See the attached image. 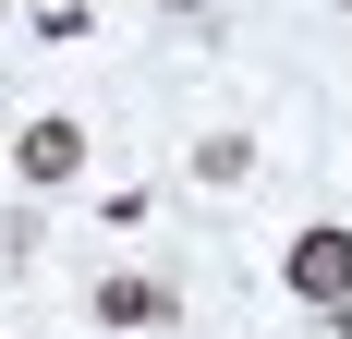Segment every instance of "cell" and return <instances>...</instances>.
<instances>
[{"label":"cell","instance_id":"1","mask_svg":"<svg viewBox=\"0 0 352 339\" xmlns=\"http://www.w3.org/2000/svg\"><path fill=\"white\" fill-rule=\"evenodd\" d=\"M280 279H292V303H340L352 291V231H304L280 255Z\"/></svg>","mask_w":352,"mask_h":339},{"label":"cell","instance_id":"2","mask_svg":"<svg viewBox=\"0 0 352 339\" xmlns=\"http://www.w3.org/2000/svg\"><path fill=\"white\" fill-rule=\"evenodd\" d=\"M12 158H25V182H73V170H85V121H61V109H49V121H25V145H12Z\"/></svg>","mask_w":352,"mask_h":339},{"label":"cell","instance_id":"3","mask_svg":"<svg viewBox=\"0 0 352 339\" xmlns=\"http://www.w3.org/2000/svg\"><path fill=\"white\" fill-rule=\"evenodd\" d=\"M158 315H170L158 279H98V327H158Z\"/></svg>","mask_w":352,"mask_h":339},{"label":"cell","instance_id":"4","mask_svg":"<svg viewBox=\"0 0 352 339\" xmlns=\"http://www.w3.org/2000/svg\"><path fill=\"white\" fill-rule=\"evenodd\" d=\"M195 170H207V182H243V170H255V145H243V134H219V145H195Z\"/></svg>","mask_w":352,"mask_h":339},{"label":"cell","instance_id":"5","mask_svg":"<svg viewBox=\"0 0 352 339\" xmlns=\"http://www.w3.org/2000/svg\"><path fill=\"white\" fill-rule=\"evenodd\" d=\"M340 339H352V291H340Z\"/></svg>","mask_w":352,"mask_h":339},{"label":"cell","instance_id":"6","mask_svg":"<svg viewBox=\"0 0 352 339\" xmlns=\"http://www.w3.org/2000/svg\"><path fill=\"white\" fill-rule=\"evenodd\" d=\"M170 12H195V0H170Z\"/></svg>","mask_w":352,"mask_h":339}]
</instances>
